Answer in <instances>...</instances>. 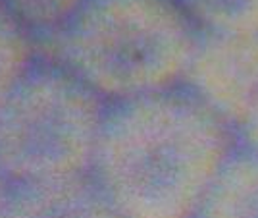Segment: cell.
<instances>
[{"label":"cell","mask_w":258,"mask_h":218,"mask_svg":"<svg viewBox=\"0 0 258 218\" xmlns=\"http://www.w3.org/2000/svg\"><path fill=\"white\" fill-rule=\"evenodd\" d=\"M237 147L181 83L108 102L91 176L121 218H193Z\"/></svg>","instance_id":"6da1fadb"},{"label":"cell","mask_w":258,"mask_h":218,"mask_svg":"<svg viewBox=\"0 0 258 218\" xmlns=\"http://www.w3.org/2000/svg\"><path fill=\"white\" fill-rule=\"evenodd\" d=\"M197 35L179 0H85L37 50L112 102L181 85Z\"/></svg>","instance_id":"7a4b0ae2"},{"label":"cell","mask_w":258,"mask_h":218,"mask_svg":"<svg viewBox=\"0 0 258 218\" xmlns=\"http://www.w3.org/2000/svg\"><path fill=\"white\" fill-rule=\"evenodd\" d=\"M108 100L37 54L0 106V172L10 182L91 172Z\"/></svg>","instance_id":"3957f363"},{"label":"cell","mask_w":258,"mask_h":218,"mask_svg":"<svg viewBox=\"0 0 258 218\" xmlns=\"http://www.w3.org/2000/svg\"><path fill=\"white\" fill-rule=\"evenodd\" d=\"M183 85L239 130L258 100V33L199 29Z\"/></svg>","instance_id":"277c9868"},{"label":"cell","mask_w":258,"mask_h":218,"mask_svg":"<svg viewBox=\"0 0 258 218\" xmlns=\"http://www.w3.org/2000/svg\"><path fill=\"white\" fill-rule=\"evenodd\" d=\"M2 218H121L91 172L12 182Z\"/></svg>","instance_id":"5b68a950"},{"label":"cell","mask_w":258,"mask_h":218,"mask_svg":"<svg viewBox=\"0 0 258 218\" xmlns=\"http://www.w3.org/2000/svg\"><path fill=\"white\" fill-rule=\"evenodd\" d=\"M193 218H258V154L239 143Z\"/></svg>","instance_id":"8992f818"},{"label":"cell","mask_w":258,"mask_h":218,"mask_svg":"<svg viewBox=\"0 0 258 218\" xmlns=\"http://www.w3.org/2000/svg\"><path fill=\"white\" fill-rule=\"evenodd\" d=\"M37 54L33 35L0 0V106Z\"/></svg>","instance_id":"52a82bcc"},{"label":"cell","mask_w":258,"mask_h":218,"mask_svg":"<svg viewBox=\"0 0 258 218\" xmlns=\"http://www.w3.org/2000/svg\"><path fill=\"white\" fill-rule=\"evenodd\" d=\"M199 29L258 33V0H179Z\"/></svg>","instance_id":"ba28073f"},{"label":"cell","mask_w":258,"mask_h":218,"mask_svg":"<svg viewBox=\"0 0 258 218\" xmlns=\"http://www.w3.org/2000/svg\"><path fill=\"white\" fill-rule=\"evenodd\" d=\"M16 20L39 44L48 41L70 22L85 0H2Z\"/></svg>","instance_id":"9c48e42d"},{"label":"cell","mask_w":258,"mask_h":218,"mask_svg":"<svg viewBox=\"0 0 258 218\" xmlns=\"http://www.w3.org/2000/svg\"><path fill=\"white\" fill-rule=\"evenodd\" d=\"M237 135H239V143L243 147H247L252 153L258 154V100L252 106V110L248 112L245 122L241 124V128L237 130Z\"/></svg>","instance_id":"30bf717a"},{"label":"cell","mask_w":258,"mask_h":218,"mask_svg":"<svg viewBox=\"0 0 258 218\" xmlns=\"http://www.w3.org/2000/svg\"><path fill=\"white\" fill-rule=\"evenodd\" d=\"M10 180L0 172V218L4 214V207H6V199H8V191H10Z\"/></svg>","instance_id":"8fae6325"}]
</instances>
